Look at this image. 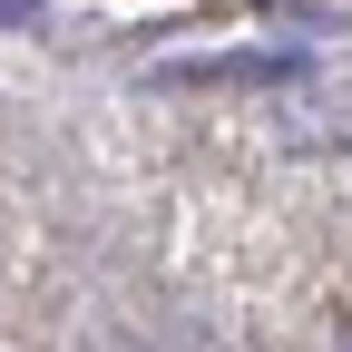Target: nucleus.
I'll return each mask as SVG.
<instances>
[{"mask_svg":"<svg viewBox=\"0 0 352 352\" xmlns=\"http://www.w3.org/2000/svg\"><path fill=\"white\" fill-rule=\"evenodd\" d=\"M314 69H303L294 50H226V59H176L166 88H303Z\"/></svg>","mask_w":352,"mask_h":352,"instance_id":"obj_1","label":"nucleus"},{"mask_svg":"<svg viewBox=\"0 0 352 352\" xmlns=\"http://www.w3.org/2000/svg\"><path fill=\"white\" fill-rule=\"evenodd\" d=\"M284 138H314V147H352V69H314L284 98Z\"/></svg>","mask_w":352,"mask_h":352,"instance_id":"obj_2","label":"nucleus"},{"mask_svg":"<svg viewBox=\"0 0 352 352\" xmlns=\"http://www.w3.org/2000/svg\"><path fill=\"white\" fill-rule=\"evenodd\" d=\"M342 352H352V333H342Z\"/></svg>","mask_w":352,"mask_h":352,"instance_id":"obj_3","label":"nucleus"}]
</instances>
